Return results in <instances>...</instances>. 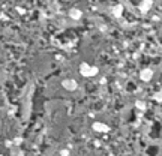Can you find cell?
Instances as JSON below:
<instances>
[{
	"mask_svg": "<svg viewBox=\"0 0 162 156\" xmlns=\"http://www.w3.org/2000/svg\"><path fill=\"white\" fill-rule=\"evenodd\" d=\"M152 5H153V0H141V3L138 5V9L143 12V14H146V12L150 11Z\"/></svg>",
	"mask_w": 162,
	"mask_h": 156,
	"instance_id": "2",
	"label": "cell"
},
{
	"mask_svg": "<svg viewBox=\"0 0 162 156\" xmlns=\"http://www.w3.org/2000/svg\"><path fill=\"white\" fill-rule=\"evenodd\" d=\"M62 86L66 90H75L77 89V81H75V80H65V81L62 83Z\"/></svg>",
	"mask_w": 162,
	"mask_h": 156,
	"instance_id": "4",
	"label": "cell"
},
{
	"mask_svg": "<svg viewBox=\"0 0 162 156\" xmlns=\"http://www.w3.org/2000/svg\"><path fill=\"white\" fill-rule=\"evenodd\" d=\"M122 12H123V8H122V6H116V8L113 9L114 17H120V15H122Z\"/></svg>",
	"mask_w": 162,
	"mask_h": 156,
	"instance_id": "7",
	"label": "cell"
},
{
	"mask_svg": "<svg viewBox=\"0 0 162 156\" xmlns=\"http://www.w3.org/2000/svg\"><path fill=\"white\" fill-rule=\"evenodd\" d=\"M69 17L72 20H80L81 17H83V12H81L80 9H77V8H72L69 11Z\"/></svg>",
	"mask_w": 162,
	"mask_h": 156,
	"instance_id": "6",
	"label": "cell"
},
{
	"mask_svg": "<svg viewBox=\"0 0 162 156\" xmlns=\"http://www.w3.org/2000/svg\"><path fill=\"white\" fill-rule=\"evenodd\" d=\"M93 129L98 131V132H108L110 131V126H107L105 123L96 122V123H93Z\"/></svg>",
	"mask_w": 162,
	"mask_h": 156,
	"instance_id": "5",
	"label": "cell"
},
{
	"mask_svg": "<svg viewBox=\"0 0 162 156\" xmlns=\"http://www.w3.org/2000/svg\"><path fill=\"white\" fill-rule=\"evenodd\" d=\"M80 72H81V75H83V77L90 78V77H95V75L99 72V69H98L96 66H90L89 63H81Z\"/></svg>",
	"mask_w": 162,
	"mask_h": 156,
	"instance_id": "1",
	"label": "cell"
},
{
	"mask_svg": "<svg viewBox=\"0 0 162 156\" xmlns=\"http://www.w3.org/2000/svg\"><path fill=\"white\" fill-rule=\"evenodd\" d=\"M135 105H137V108H140V110H146V108H147V105H146L143 101H137Z\"/></svg>",
	"mask_w": 162,
	"mask_h": 156,
	"instance_id": "8",
	"label": "cell"
},
{
	"mask_svg": "<svg viewBox=\"0 0 162 156\" xmlns=\"http://www.w3.org/2000/svg\"><path fill=\"white\" fill-rule=\"evenodd\" d=\"M155 99L159 101V102H162V90H161V92H158V93L155 95Z\"/></svg>",
	"mask_w": 162,
	"mask_h": 156,
	"instance_id": "9",
	"label": "cell"
},
{
	"mask_svg": "<svg viewBox=\"0 0 162 156\" xmlns=\"http://www.w3.org/2000/svg\"><path fill=\"white\" fill-rule=\"evenodd\" d=\"M152 77H153V69H150V68H146L140 72V78L143 81H150Z\"/></svg>",
	"mask_w": 162,
	"mask_h": 156,
	"instance_id": "3",
	"label": "cell"
}]
</instances>
